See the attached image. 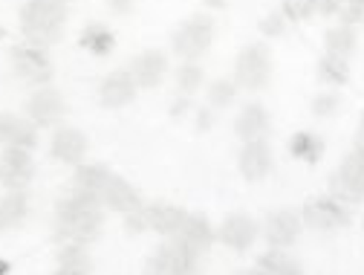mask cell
I'll return each mask as SVG.
<instances>
[{"mask_svg":"<svg viewBox=\"0 0 364 275\" xmlns=\"http://www.w3.org/2000/svg\"><path fill=\"white\" fill-rule=\"evenodd\" d=\"M15 73L29 84H47L53 78V61L38 47H12Z\"/></svg>","mask_w":364,"mask_h":275,"instance_id":"52a82bcc","label":"cell"},{"mask_svg":"<svg viewBox=\"0 0 364 275\" xmlns=\"http://www.w3.org/2000/svg\"><path fill=\"white\" fill-rule=\"evenodd\" d=\"M182 244H186L191 252H197V255H203L208 247H211V241H214V232H211V223L203 217V214H188L186 220H182V226L173 232Z\"/></svg>","mask_w":364,"mask_h":275,"instance_id":"9a60e30c","label":"cell"},{"mask_svg":"<svg viewBox=\"0 0 364 275\" xmlns=\"http://www.w3.org/2000/svg\"><path fill=\"white\" fill-rule=\"evenodd\" d=\"M289 154L304 160V162H309V165H315L324 154V142L318 140L315 133H295L289 140Z\"/></svg>","mask_w":364,"mask_h":275,"instance_id":"603a6c76","label":"cell"},{"mask_svg":"<svg viewBox=\"0 0 364 275\" xmlns=\"http://www.w3.org/2000/svg\"><path fill=\"white\" fill-rule=\"evenodd\" d=\"M217 238H220L225 247H229V249L246 252V249L255 244V238H257V223H255L252 217H246V214H229V217L223 220Z\"/></svg>","mask_w":364,"mask_h":275,"instance_id":"9c48e42d","label":"cell"},{"mask_svg":"<svg viewBox=\"0 0 364 275\" xmlns=\"http://www.w3.org/2000/svg\"><path fill=\"white\" fill-rule=\"evenodd\" d=\"M67 21V0H26L21 9V29L29 47H50L61 38Z\"/></svg>","mask_w":364,"mask_h":275,"instance_id":"7a4b0ae2","label":"cell"},{"mask_svg":"<svg viewBox=\"0 0 364 275\" xmlns=\"http://www.w3.org/2000/svg\"><path fill=\"white\" fill-rule=\"evenodd\" d=\"M87 154V136L75 128H58L55 136H53V157L61 160V162H81Z\"/></svg>","mask_w":364,"mask_h":275,"instance_id":"e0dca14e","label":"cell"},{"mask_svg":"<svg viewBox=\"0 0 364 275\" xmlns=\"http://www.w3.org/2000/svg\"><path fill=\"white\" fill-rule=\"evenodd\" d=\"M211 41H214V21L197 15V18L186 21V24L176 29V35H173V53L179 58L194 61V58H200V56L208 53Z\"/></svg>","mask_w":364,"mask_h":275,"instance_id":"277c9868","label":"cell"},{"mask_svg":"<svg viewBox=\"0 0 364 275\" xmlns=\"http://www.w3.org/2000/svg\"><path fill=\"white\" fill-rule=\"evenodd\" d=\"M361 15H364V6H355V4H347V9H341V24H347V26H353L355 21H361Z\"/></svg>","mask_w":364,"mask_h":275,"instance_id":"d590c367","label":"cell"},{"mask_svg":"<svg viewBox=\"0 0 364 275\" xmlns=\"http://www.w3.org/2000/svg\"><path fill=\"white\" fill-rule=\"evenodd\" d=\"M78 47L90 50L93 56H107V53L116 47V38H113V32H110L107 26L90 24V26H84V32H81V38H78Z\"/></svg>","mask_w":364,"mask_h":275,"instance_id":"44dd1931","label":"cell"},{"mask_svg":"<svg viewBox=\"0 0 364 275\" xmlns=\"http://www.w3.org/2000/svg\"><path fill=\"white\" fill-rule=\"evenodd\" d=\"M211 122H214V113L203 108V110L197 113V130H208V128H211Z\"/></svg>","mask_w":364,"mask_h":275,"instance_id":"ab89813d","label":"cell"},{"mask_svg":"<svg viewBox=\"0 0 364 275\" xmlns=\"http://www.w3.org/2000/svg\"><path fill=\"white\" fill-rule=\"evenodd\" d=\"M324 43H327V53L347 58V56L353 53V47H355V32H353V26H347V24L333 26V29L324 35Z\"/></svg>","mask_w":364,"mask_h":275,"instance_id":"484cf974","label":"cell"},{"mask_svg":"<svg viewBox=\"0 0 364 275\" xmlns=\"http://www.w3.org/2000/svg\"><path fill=\"white\" fill-rule=\"evenodd\" d=\"M269 50L263 43H252L246 47L240 56H237V64H235V84L246 87V90H260L266 81H269Z\"/></svg>","mask_w":364,"mask_h":275,"instance_id":"5b68a950","label":"cell"},{"mask_svg":"<svg viewBox=\"0 0 364 275\" xmlns=\"http://www.w3.org/2000/svg\"><path fill=\"white\" fill-rule=\"evenodd\" d=\"M9 269H12L9 261H0V275H9Z\"/></svg>","mask_w":364,"mask_h":275,"instance_id":"f6af8a7d","label":"cell"},{"mask_svg":"<svg viewBox=\"0 0 364 275\" xmlns=\"http://www.w3.org/2000/svg\"><path fill=\"white\" fill-rule=\"evenodd\" d=\"M237 275H269V272H263V269L257 266V269H243V272H237Z\"/></svg>","mask_w":364,"mask_h":275,"instance_id":"ee69618b","label":"cell"},{"mask_svg":"<svg viewBox=\"0 0 364 275\" xmlns=\"http://www.w3.org/2000/svg\"><path fill=\"white\" fill-rule=\"evenodd\" d=\"M29 212V197L23 189H12L6 197H0V229L9 232V229L21 226L26 220Z\"/></svg>","mask_w":364,"mask_h":275,"instance_id":"d6986e66","label":"cell"},{"mask_svg":"<svg viewBox=\"0 0 364 275\" xmlns=\"http://www.w3.org/2000/svg\"><path fill=\"white\" fill-rule=\"evenodd\" d=\"M344 4H347V0H315V12H321V15H333V12H338Z\"/></svg>","mask_w":364,"mask_h":275,"instance_id":"8d00e7d4","label":"cell"},{"mask_svg":"<svg viewBox=\"0 0 364 275\" xmlns=\"http://www.w3.org/2000/svg\"><path fill=\"white\" fill-rule=\"evenodd\" d=\"M338 108V96L336 93H321L315 102H312V113L315 116H333Z\"/></svg>","mask_w":364,"mask_h":275,"instance_id":"d6a6232c","label":"cell"},{"mask_svg":"<svg viewBox=\"0 0 364 275\" xmlns=\"http://www.w3.org/2000/svg\"><path fill=\"white\" fill-rule=\"evenodd\" d=\"M107 4H110L113 15H127L133 9V0H107Z\"/></svg>","mask_w":364,"mask_h":275,"instance_id":"f35d334b","label":"cell"},{"mask_svg":"<svg viewBox=\"0 0 364 275\" xmlns=\"http://www.w3.org/2000/svg\"><path fill=\"white\" fill-rule=\"evenodd\" d=\"M301 220L312 229H321V232H327V229H341L350 223V212L333 200V197H315L304 206L301 212Z\"/></svg>","mask_w":364,"mask_h":275,"instance_id":"8992f818","label":"cell"},{"mask_svg":"<svg viewBox=\"0 0 364 275\" xmlns=\"http://www.w3.org/2000/svg\"><path fill=\"white\" fill-rule=\"evenodd\" d=\"M347 4H355V6H364V0H347Z\"/></svg>","mask_w":364,"mask_h":275,"instance_id":"bcb514c9","label":"cell"},{"mask_svg":"<svg viewBox=\"0 0 364 275\" xmlns=\"http://www.w3.org/2000/svg\"><path fill=\"white\" fill-rule=\"evenodd\" d=\"M58 266H90V258L81 244H64L58 252Z\"/></svg>","mask_w":364,"mask_h":275,"instance_id":"f546056e","label":"cell"},{"mask_svg":"<svg viewBox=\"0 0 364 275\" xmlns=\"http://www.w3.org/2000/svg\"><path fill=\"white\" fill-rule=\"evenodd\" d=\"M18 119H21V116H15V113H0V142H6V145H9Z\"/></svg>","mask_w":364,"mask_h":275,"instance_id":"e575fe53","label":"cell"},{"mask_svg":"<svg viewBox=\"0 0 364 275\" xmlns=\"http://www.w3.org/2000/svg\"><path fill=\"white\" fill-rule=\"evenodd\" d=\"M235 90H237L235 81L220 78V81H214V84L208 87V102H211L214 108H229V105L235 102Z\"/></svg>","mask_w":364,"mask_h":275,"instance_id":"4316f807","label":"cell"},{"mask_svg":"<svg viewBox=\"0 0 364 275\" xmlns=\"http://www.w3.org/2000/svg\"><path fill=\"white\" fill-rule=\"evenodd\" d=\"M58 241L61 244H90L96 241L102 226H105V212H102V197L93 192L75 189L73 197L58 203Z\"/></svg>","mask_w":364,"mask_h":275,"instance_id":"6da1fadb","label":"cell"},{"mask_svg":"<svg viewBox=\"0 0 364 275\" xmlns=\"http://www.w3.org/2000/svg\"><path fill=\"white\" fill-rule=\"evenodd\" d=\"M55 275H90V266H58Z\"/></svg>","mask_w":364,"mask_h":275,"instance_id":"60d3db41","label":"cell"},{"mask_svg":"<svg viewBox=\"0 0 364 275\" xmlns=\"http://www.w3.org/2000/svg\"><path fill=\"white\" fill-rule=\"evenodd\" d=\"M165 70H168V58L159 50H145L130 64V76H133L136 87H156L162 81Z\"/></svg>","mask_w":364,"mask_h":275,"instance_id":"4fadbf2b","label":"cell"},{"mask_svg":"<svg viewBox=\"0 0 364 275\" xmlns=\"http://www.w3.org/2000/svg\"><path fill=\"white\" fill-rule=\"evenodd\" d=\"M284 21H287L284 12H269V15L260 21V32H263L266 38H278V35H284V29H287Z\"/></svg>","mask_w":364,"mask_h":275,"instance_id":"1f68e13d","label":"cell"},{"mask_svg":"<svg viewBox=\"0 0 364 275\" xmlns=\"http://www.w3.org/2000/svg\"><path fill=\"white\" fill-rule=\"evenodd\" d=\"M145 226H148V214H145V209H136V212L124 214V229H127L130 235H139Z\"/></svg>","mask_w":364,"mask_h":275,"instance_id":"836d02e7","label":"cell"},{"mask_svg":"<svg viewBox=\"0 0 364 275\" xmlns=\"http://www.w3.org/2000/svg\"><path fill=\"white\" fill-rule=\"evenodd\" d=\"M102 203L110 206L113 212H122V214H130V212H136V209H142L136 189L130 186L124 177H116V174L110 177V182H107L105 192H102Z\"/></svg>","mask_w":364,"mask_h":275,"instance_id":"2e32d148","label":"cell"},{"mask_svg":"<svg viewBox=\"0 0 364 275\" xmlns=\"http://www.w3.org/2000/svg\"><path fill=\"white\" fill-rule=\"evenodd\" d=\"M355 154H361V157H364V119H361L358 133H355Z\"/></svg>","mask_w":364,"mask_h":275,"instance_id":"b9f144b4","label":"cell"},{"mask_svg":"<svg viewBox=\"0 0 364 275\" xmlns=\"http://www.w3.org/2000/svg\"><path fill=\"white\" fill-rule=\"evenodd\" d=\"M309 15H315V0H284V18L306 21Z\"/></svg>","mask_w":364,"mask_h":275,"instance_id":"4dcf8cb0","label":"cell"},{"mask_svg":"<svg viewBox=\"0 0 364 275\" xmlns=\"http://www.w3.org/2000/svg\"><path fill=\"white\" fill-rule=\"evenodd\" d=\"M298 232H301V220L289 209H281V212L266 217V241L275 247V249L292 247L298 241Z\"/></svg>","mask_w":364,"mask_h":275,"instance_id":"8fae6325","label":"cell"},{"mask_svg":"<svg viewBox=\"0 0 364 275\" xmlns=\"http://www.w3.org/2000/svg\"><path fill=\"white\" fill-rule=\"evenodd\" d=\"M133 96H136V81H133V76L124 73V70L110 73V76L102 81V87H99V102H102L105 108H110V110L130 105Z\"/></svg>","mask_w":364,"mask_h":275,"instance_id":"30bf717a","label":"cell"},{"mask_svg":"<svg viewBox=\"0 0 364 275\" xmlns=\"http://www.w3.org/2000/svg\"><path fill=\"white\" fill-rule=\"evenodd\" d=\"M205 6H211V9H223V6H225V0H205Z\"/></svg>","mask_w":364,"mask_h":275,"instance_id":"7bdbcfd3","label":"cell"},{"mask_svg":"<svg viewBox=\"0 0 364 275\" xmlns=\"http://www.w3.org/2000/svg\"><path fill=\"white\" fill-rule=\"evenodd\" d=\"M145 214H148V226L154 229V232H162V235H173L182 226V220L188 217L182 209L168 206V203H154V206L145 209Z\"/></svg>","mask_w":364,"mask_h":275,"instance_id":"ffe728a7","label":"cell"},{"mask_svg":"<svg viewBox=\"0 0 364 275\" xmlns=\"http://www.w3.org/2000/svg\"><path fill=\"white\" fill-rule=\"evenodd\" d=\"M266 128H269V113H266V108H263V105H257V102L246 105V108L240 110L237 122H235V133L240 136L243 142L260 140V136L266 133Z\"/></svg>","mask_w":364,"mask_h":275,"instance_id":"ac0fdd59","label":"cell"},{"mask_svg":"<svg viewBox=\"0 0 364 275\" xmlns=\"http://www.w3.org/2000/svg\"><path fill=\"white\" fill-rule=\"evenodd\" d=\"M0 38H4V29H0Z\"/></svg>","mask_w":364,"mask_h":275,"instance_id":"7dc6e473","label":"cell"},{"mask_svg":"<svg viewBox=\"0 0 364 275\" xmlns=\"http://www.w3.org/2000/svg\"><path fill=\"white\" fill-rule=\"evenodd\" d=\"M240 174L249 180V182H257V180H263L266 174H269V168H272V154H269V145L263 142V140H252V142H246L243 145V151H240Z\"/></svg>","mask_w":364,"mask_h":275,"instance_id":"5bb4252c","label":"cell"},{"mask_svg":"<svg viewBox=\"0 0 364 275\" xmlns=\"http://www.w3.org/2000/svg\"><path fill=\"white\" fill-rule=\"evenodd\" d=\"M176 84H179V90L182 93H194V90L203 84V70L197 67V64H182L179 70H176Z\"/></svg>","mask_w":364,"mask_h":275,"instance_id":"f1b7e54d","label":"cell"},{"mask_svg":"<svg viewBox=\"0 0 364 275\" xmlns=\"http://www.w3.org/2000/svg\"><path fill=\"white\" fill-rule=\"evenodd\" d=\"M330 197L344 203H358L364 200V157L361 154H350L344 157V162L338 165V171L330 177Z\"/></svg>","mask_w":364,"mask_h":275,"instance_id":"3957f363","label":"cell"},{"mask_svg":"<svg viewBox=\"0 0 364 275\" xmlns=\"http://www.w3.org/2000/svg\"><path fill=\"white\" fill-rule=\"evenodd\" d=\"M9 145L32 151V148L38 145V130H35V122H29V119H18V125H15V133H12Z\"/></svg>","mask_w":364,"mask_h":275,"instance_id":"83f0119b","label":"cell"},{"mask_svg":"<svg viewBox=\"0 0 364 275\" xmlns=\"http://www.w3.org/2000/svg\"><path fill=\"white\" fill-rule=\"evenodd\" d=\"M260 269L269 275H304V266L281 249H272V252L260 255Z\"/></svg>","mask_w":364,"mask_h":275,"instance_id":"cb8c5ba5","label":"cell"},{"mask_svg":"<svg viewBox=\"0 0 364 275\" xmlns=\"http://www.w3.org/2000/svg\"><path fill=\"white\" fill-rule=\"evenodd\" d=\"M26 110L35 119V125L47 128V125H53L55 119L64 116V99H61V93H58L55 87H41L38 93H32Z\"/></svg>","mask_w":364,"mask_h":275,"instance_id":"7c38bea8","label":"cell"},{"mask_svg":"<svg viewBox=\"0 0 364 275\" xmlns=\"http://www.w3.org/2000/svg\"><path fill=\"white\" fill-rule=\"evenodd\" d=\"M318 78L327 81V84H347V78H350L347 58L327 53V56L321 58V64H318Z\"/></svg>","mask_w":364,"mask_h":275,"instance_id":"d4e9b609","label":"cell"},{"mask_svg":"<svg viewBox=\"0 0 364 275\" xmlns=\"http://www.w3.org/2000/svg\"><path fill=\"white\" fill-rule=\"evenodd\" d=\"M32 174H35V162H32V157H29L26 148L9 145L4 154H0V182H4L9 192L29 186Z\"/></svg>","mask_w":364,"mask_h":275,"instance_id":"ba28073f","label":"cell"},{"mask_svg":"<svg viewBox=\"0 0 364 275\" xmlns=\"http://www.w3.org/2000/svg\"><path fill=\"white\" fill-rule=\"evenodd\" d=\"M110 177H113V174H110L105 165L87 162V165H81V168L75 171V189L93 192V194H99V197H102V192H105V186L110 182Z\"/></svg>","mask_w":364,"mask_h":275,"instance_id":"7402d4cb","label":"cell"},{"mask_svg":"<svg viewBox=\"0 0 364 275\" xmlns=\"http://www.w3.org/2000/svg\"><path fill=\"white\" fill-rule=\"evenodd\" d=\"M191 110V102H188V96H182V99H176L173 105H171V116L173 119H182V116H186Z\"/></svg>","mask_w":364,"mask_h":275,"instance_id":"74e56055","label":"cell"}]
</instances>
